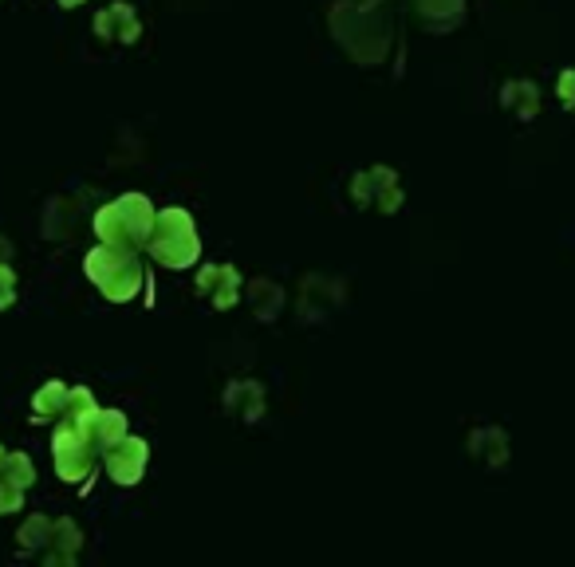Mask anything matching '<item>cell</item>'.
<instances>
[{"instance_id": "cell-7", "label": "cell", "mask_w": 575, "mask_h": 567, "mask_svg": "<svg viewBox=\"0 0 575 567\" xmlns=\"http://www.w3.org/2000/svg\"><path fill=\"white\" fill-rule=\"evenodd\" d=\"M95 32H99L103 40L134 44L142 28H138V16H134V8H130V4H111V8H103V12H99V20H95Z\"/></svg>"}, {"instance_id": "cell-9", "label": "cell", "mask_w": 575, "mask_h": 567, "mask_svg": "<svg viewBox=\"0 0 575 567\" xmlns=\"http://www.w3.org/2000/svg\"><path fill=\"white\" fill-rule=\"evenodd\" d=\"M91 438H95V445H103V449L119 445V441L127 438V418L119 410H99L91 418Z\"/></svg>"}, {"instance_id": "cell-14", "label": "cell", "mask_w": 575, "mask_h": 567, "mask_svg": "<svg viewBox=\"0 0 575 567\" xmlns=\"http://www.w3.org/2000/svg\"><path fill=\"white\" fill-rule=\"evenodd\" d=\"M20 504H24V485L0 477V512H16Z\"/></svg>"}, {"instance_id": "cell-4", "label": "cell", "mask_w": 575, "mask_h": 567, "mask_svg": "<svg viewBox=\"0 0 575 567\" xmlns=\"http://www.w3.org/2000/svg\"><path fill=\"white\" fill-rule=\"evenodd\" d=\"M52 457H56V469L64 481H83L91 469H95V438H91V418H67L64 426L56 430L52 441Z\"/></svg>"}, {"instance_id": "cell-10", "label": "cell", "mask_w": 575, "mask_h": 567, "mask_svg": "<svg viewBox=\"0 0 575 567\" xmlns=\"http://www.w3.org/2000/svg\"><path fill=\"white\" fill-rule=\"evenodd\" d=\"M67 390L64 382H48L36 398H32V410H36V422H48V418H56V414H64L67 410Z\"/></svg>"}, {"instance_id": "cell-3", "label": "cell", "mask_w": 575, "mask_h": 567, "mask_svg": "<svg viewBox=\"0 0 575 567\" xmlns=\"http://www.w3.org/2000/svg\"><path fill=\"white\" fill-rule=\"evenodd\" d=\"M146 249L154 252V260L166 264V268H190L193 260L201 256V241H197L193 217L186 209H162V213H154V229H150Z\"/></svg>"}, {"instance_id": "cell-2", "label": "cell", "mask_w": 575, "mask_h": 567, "mask_svg": "<svg viewBox=\"0 0 575 567\" xmlns=\"http://www.w3.org/2000/svg\"><path fill=\"white\" fill-rule=\"evenodd\" d=\"M83 272L91 276V284L115 300V304H127L142 292V264L134 249H115V245H99L95 252H87L83 260Z\"/></svg>"}, {"instance_id": "cell-13", "label": "cell", "mask_w": 575, "mask_h": 567, "mask_svg": "<svg viewBox=\"0 0 575 567\" xmlns=\"http://www.w3.org/2000/svg\"><path fill=\"white\" fill-rule=\"evenodd\" d=\"M67 418H95L99 414V406H95V398H91V390H83V386H75L71 394H67Z\"/></svg>"}, {"instance_id": "cell-17", "label": "cell", "mask_w": 575, "mask_h": 567, "mask_svg": "<svg viewBox=\"0 0 575 567\" xmlns=\"http://www.w3.org/2000/svg\"><path fill=\"white\" fill-rule=\"evenodd\" d=\"M4 461H8V453H4V449H0V473H4Z\"/></svg>"}, {"instance_id": "cell-16", "label": "cell", "mask_w": 575, "mask_h": 567, "mask_svg": "<svg viewBox=\"0 0 575 567\" xmlns=\"http://www.w3.org/2000/svg\"><path fill=\"white\" fill-rule=\"evenodd\" d=\"M60 4H64V8H79V4H83V0H60Z\"/></svg>"}, {"instance_id": "cell-1", "label": "cell", "mask_w": 575, "mask_h": 567, "mask_svg": "<svg viewBox=\"0 0 575 567\" xmlns=\"http://www.w3.org/2000/svg\"><path fill=\"white\" fill-rule=\"evenodd\" d=\"M150 229H154V209L146 197L127 193L111 205H103L95 213V233L103 245H115V249H138L150 241Z\"/></svg>"}, {"instance_id": "cell-8", "label": "cell", "mask_w": 575, "mask_h": 567, "mask_svg": "<svg viewBox=\"0 0 575 567\" xmlns=\"http://www.w3.org/2000/svg\"><path fill=\"white\" fill-rule=\"evenodd\" d=\"M79 544H83V536H79V528L71 524V520H56L52 524V540H48V548H44V560L48 564H71L75 560V552H79Z\"/></svg>"}, {"instance_id": "cell-6", "label": "cell", "mask_w": 575, "mask_h": 567, "mask_svg": "<svg viewBox=\"0 0 575 567\" xmlns=\"http://www.w3.org/2000/svg\"><path fill=\"white\" fill-rule=\"evenodd\" d=\"M146 457H150L146 441L130 438L127 434L119 445H111V449H107V473H111L119 485H138V481H142V473H146Z\"/></svg>"}, {"instance_id": "cell-11", "label": "cell", "mask_w": 575, "mask_h": 567, "mask_svg": "<svg viewBox=\"0 0 575 567\" xmlns=\"http://www.w3.org/2000/svg\"><path fill=\"white\" fill-rule=\"evenodd\" d=\"M52 524H56V520H48V516H32V520L20 528V548H24V552H44L48 540H52Z\"/></svg>"}, {"instance_id": "cell-5", "label": "cell", "mask_w": 575, "mask_h": 567, "mask_svg": "<svg viewBox=\"0 0 575 567\" xmlns=\"http://www.w3.org/2000/svg\"><path fill=\"white\" fill-rule=\"evenodd\" d=\"M241 272L233 268V264H209L201 276H197V292L217 308V312H229V308H237V300H241Z\"/></svg>"}, {"instance_id": "cell-12", "label": "cell", "mask_w": 575, "mask_h": 567, "mask_svg": "<svg viewBox=\"0 0 575 567\" xmlns=\"http://www.w3.org/2000/svg\"><path fill=\"white\" fill-rule=\"evenodd\" d=\"M0 477H8V481H16V485H32L36 481V469H32V461L24 457V453H8V461H4V473Z\"/></svg>"}, {"instance_id": "cell-15", "label": "cell", "mask_w": 575, "mask_h": 567, "mask_svg": "<svg viewBox=\"0 0 575 567\" xmlns=\"http://www.w3.org/2000/svg\"><path fill=\"white\" fill-rule=\"evenodd\" d=\"M12 300H16V276H12V268L0 260V312L12 308Z\"/></svg>"}]
</instances>
